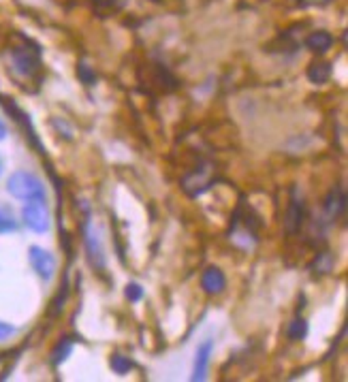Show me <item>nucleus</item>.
I'll return each instance as SVG.
<instances>
[{
	"label": "nucleus",
	"instance_id": "4468645a",
	"mask_svg": "<svg viewBox=\"0 0 348 382\" xmlns=\"http://www.w3.org/2000/svg\"><path fill=\"white\" fill-rule=\"evenodd\" d=\"M77 73H80V77H82V80H84V82H86L88 86H92V84L96 82V77H94V73H90V71H88V69H86L84 64H82L80 69H77Z\"/></svg>",
	"mask_w": 348,
	"mask_h": 382
},
{
	"label": "nucleus",
	"instance_id": "2eb2a0df",
	"mask_svg": "<svg viewBox=\"0 0 348 382\" xmlns=\"http://www.w3.org/2000/svg\"><path fill=\"white\" fill-rule=\"evenodd\" d=\"M126 297H128V299H132V301H137V299L141 297V289H139L137 284H130L128 289H126Z\"/></svg>",
	"mask_w": 348,
	"mask_h": 382
},
{
	"label": "nucleus",
	"instance_id": "6e6552de",
	"mask_svg": "<svg viewBox=\"0 0 348 382\" xmlns=\"http://www.w3.org/2000/svg\"><path fill=\"white\" fill-rule=\"evenodd\" d=\"M209 353H211V342H205L197 350V361H195V374L192 378L195 380H203L205 372H207V363H209Z\"/></svg>",
	"mask_w": 348,
	"mask_h": 382
},
{
	"label": "nucleus",
	"instance_id": "1a4fd4ad",
	"mask_svg": "<svg viewBox=\"0 0 348 382\" xmlns=\"http://www.w3.org/2000/svg\"><path fill=\"white\" fill-rule=\"evenodd\" d=\"M303 216H305L303 201H293L291 207H288V214H286V228H288V231L293 233V231H297V228H301Z\"/></svg>",
	"mask_w": 348,
	"mask_h": 382
},
{
	"label": "nucleus",
	"instance_id": "39448f33",
	"mask_svg": "<svg viewBox=\"0 0 348 382\" xmlns=\"http://www.w3.org/2000/svg\"><path fill=\"white\" fill-rule=\"evenodd\" d=\"M201 286L207 295H218L222 293V289L227 286V280H224V274L218 270V267H207L203 278H201Z\"/></svg>",
	"mask_w": 348,
	"mask_h": 382
},
{
	"label": "nucleus",
	"instance_id": "9b49d317",
	"mask_svg": "<svg viewBox=\"0 0 348 382\" xmlns=\"http://www.w3.org/2000/svg\"><path fill=\"white\" fill-rule=\"evenodd\" d=\"M305 333H308L305 320H303V318H295V320L291 322V327H288V337H291L293 342H299V339L305 337Z\"/></svg>",
	"mask_w": 348,
	"mask_h": 382
},
{
	"label": "nucleus",
	"instance_id": "7ed1b4c3",
	"mask_svg": "<svg viewBox=\"0 0 348 382\" xmlns=\"http://www.w3.org/2000/svg\"><path fill=\"white\" fill-rule=\"evenodd\" d=\"M22 218H24V224L34 233L49 231V214H47V207H45L43 199L28 201L22 209Z\"/></svg>",
	"mask_w": 348,
	"mask_h": 382
},
{
	"label": "nucleus",
	"instance_id": "423d86ee",
	"mask_svg": "<svg viewBox=\"0 0 348 382\" xmlns=\"http://www.w3.org/2000/svg\"><path fill=\"white\" fill-rule=\"evenodd\" d=\"M334 45V36L327 32V30H314L310 32V36L305 39V47L312 49L314 53H325L329 51Z\"/></svg>",
	"mask_w": 348,
	"mask_h": 382
},
{
	"label": "nucleus",
	"instance_id": "f03ea898",
	"mask_svg": "<svg viewBox=\"0 0 348 382\" xmlns=\"http://www.w3.org/2000/svg\"><path fill=\"white\" fill-rule=\"evenodd\" d=\"M7 190L22 201H34V199H43L45 197V188L36 176L26 174V171H17L7 182Z\"/></svg>",
	"mask_w": 348,
	"mask_h": 382
},
{
	"label": "nucleus",
	"instance_id": "f257e3e1",
	"mask_svg": "<svg viewBox=\"0 0 348 382\" xmlns=\"http://www.w3.org/2000/svg\"><path fill=\"white\" fill-rule=\"evenodd\" d=\"M9 69L22 80H34L41 71V58L38 49H30L28 45H17L9 49Z\"/></svg>",
	"mask_w": 348,
	"mask_h": 382
},
{
	"label": "nucleus",
	"instance_id": "ddd939ff",
	"mask_svg": "<svg viewBox=\"0 0 348 382\" xmlns=\"http://www.w3.org/2000/svg\"><path fill=\"white\" fill-rule=\"evenodd\" d=\"M13 333H15V327H13V324H9V322H3V320H0V342L7 339V337H11Z\"/></svg>",
	"mask_w": 348,
	"mask_h": 382
},
{
	"label": "nucleus",
	"instance_id": "dca6fc26",
	"mask_svg": "<svg viewBox=\"0 0 348 382\" xmlns=\"http://www.w3.org/2000/svg\"><path fill=\"white\" fill-rule=\"evenodd\" d=\"M325 3H329V0H299V5H325Z\"/></svg>",
	"mask_w": 348,
	"mask_h": 382
},
{
	"label": "nucleus",
	"instance_id": "20e7f679",
	"mask_svg": "<svg viewBox=\"0 0 348 382\" xmlns=\"http://www.w3.org/2000/svg\"><path fill=\"white\" fill-rule=\"evenodd\" d=\"M28 252H30L28 256H30L32 270L41 276L43 280H51V276L56 272V259L47 250H43V248H38V246H32Z\"/></svg>",
	"mask_w": 348,
	"mask_h": 382
},
{
	"label": "nucleus",
	"instance_id": "a211bd4d",
	"mask_svg": "<svg viewBox=\"0 0 348 382\" xmlns=\"http://www.w3.org/2000/svg\"><path fill=\"white\" fill-rule=\"evenodd\" d=\"M0 167H3V165H0Z\"/></svg>",
	"mask_w": 348,
	"mask_h": 382
},
{
	"label": "nucleus",
	"instance_id": "f8f14e48",
	"mask_svg": "<svg viewBox=\"0 0 348 382\" xmlns=\"http://www.w3.org/2000/svg\"><path fill=\"white\" fill-rule=\"evenodd\" d=\"M111 368L118 372V374H126L130 368H132V363L128 361V359H124L122 355H115L113 359H111Z\"/></svg>",
	"mask_w": 348,
	"mask_h": 382
},
{
	"label": "nucleus",
	"instance_id": "9d476101",
	"mask_svg": "<svg viewBox=\"0 0 348 382\" xmlns=\"http://www.w3.org/2000/svg\"><path fill=\"white\" fill-rule=\"evenodd\" d=\"M332 77V67L327 62H312L308 67V80L312 84H325Z\"/></svg>",
	"mask_w": 348,
	"mask_h": 382
},
{
	"label": "nucleus",
	"instance_id": "f3484780",
	"mask_svg": "<svg viewBox=\"0 0 348 382\" xmlns=\"http://www.w3.org/2000/svg\"><path fill=\"white\" fill-rule=\"evenodd\" d=\"M5 135H7V130H5V126H3V124H0V139H3Z\"/></svg>",
	"mask_w": 348,
	"mask_h": 382
},
{
	"label": "nucleus",
	"instance_id": "0eeeda50",
	"mask_svg": "<svg viewBox=\"0 0 348 382\" xmlns=\"http://www.w3.org/2000/svg\"><path fill=\"white\" fill-rule=\"evenodd\" d=\"M344 207H346V197H344V190H334V193L325 199V216L329 218V220H336L342 212H344Z\"/></svg>",
	"mask_w": 348,
	"mask_h": 382
}]
</instances>
